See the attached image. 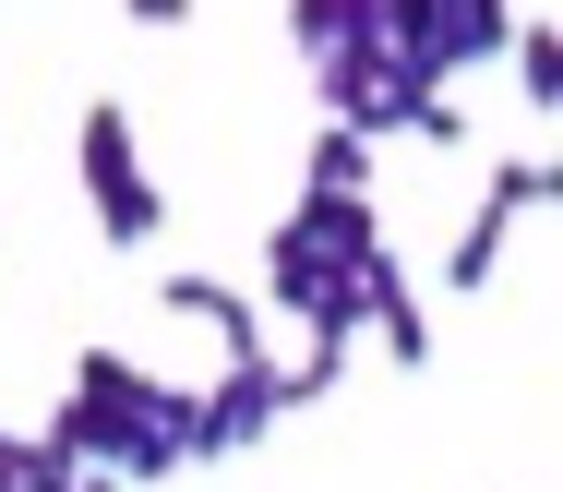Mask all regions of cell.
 <instances>
[{
  "instance_id": "6da1fadb",
  "label": "cell",
  "mask_w": 563,
  "mask_h": 492,
  "mask_svg": "<svg viewBox=\"0 0 563 492\" xmlns=\"http://www.w3.org/2000/svg\"><path fill=\"white\" fill-rule=\"evenodd\" d=\"M73 168H85V205H97V241L144 252L156 229H168V193L144 181V144H132V109H120V97H97V109H85V132H73Z\"/></svg>"
},
{
  "instance_id": "7a4b0ae2",
  "label": "cell",
  "mask_w": 563,
  "mask_h": 492,
  "mask_svg": "<svg viewBox=\"0 0 563 492\" xmlns=\"http://www.w3.org/2000/svg\"><path fill=\"white\" fill-rule=\"evenodd\" d=\"M288 408H276V361H228L205 396H192V457H240V445H264Z\"/></svg>"
},
{
  "instance_id": "3957f363",
  "label": "cell",
  "mask_w": 563,
  "mask_h": 492,
  "mask_svg": "<svg viewBox=\"0 0 563 492\" xmlns=\"http://www.w3.org/2000/svg\"><path fill=\"white\" fill-rule=\"evenodd\" d=\"M156 300H168L180 325H205L228 361H276V349H264V300H240L228 276H156Z\"/></svg>"
},
{
  "instance_id": "277c9868",
  "label": "cell",
  "mask_w": 563,
  "mask_h": 492,
  "mask_svg": "<svg viewBox=\"0 0 563 492\" xmlns=\"http://www.w3.org/2000/svg\"><path fill=\"white\" fill-rule=\"evenodd\" d=\"M360 325H384V361H396V372L432 361V313H420V288H408V264H396V252H372V264H360Z\"/></svg>"
},
{
  "instance_id": "5b68a950",
  "label": "cell",
  "mask_w": 563,
  "mask_h": 492,
  "mask_svg": "<svg viewBox=\"0 0 563 492\" xmlns=\"http://www.w3.org/2000/svg\"><path fill=\"white\" fill-rule=\"evenodd\" d=\"M288 229H300V241H324L336 264H372V252H384L372 193H300V205H288Z\"/></svg>"
},
{
  "instance_id": "8992f818",
  "label": "cell",
  "mask_w": 563,
  "mask_h": 492,
  "mask_svg": "<svg viewBox=\"0 0 563 492\" xmlns=\"http://www.w3.org/2000/svg\"><path fill=\"white\" fill-rule=\"evenodd\" d=\"M73 396H97V408H132V420H156V408H168V384H156L144 361H120V349H85V361H73Z\"/></svg>"
},
{
  "instance_id": "52a82bcc",
  "label": "cell",
  "mask_w": 563,
  "mask_h": 492,
  "mask_svg": "<svg viewBox=\"0 0 563 492\" xmlns=\"http://www.w3.org/2000/svg\"><path fill=\"white\" fill-rule=\"evenodd\" d=\"M288 36L324 61V48H360V36H384V0H288Z\"/></svg>"
},
{
  "instance_id": "ba28073f",
  "label": "cell",
  "mask_w": 563,
  "mask_h": 492,
  "mask_svg": "<svg viewBox=\"0 0 563 492\" xmlns=\"http://www.w3.org/2000/svg\"><path fill=\"white\" fill-rule=\"evenodd\" d=\"M504 241H516V217H504V205H479V217L455 229V252H444V288H467V300H479V288L504 276Z\"/></svg>"
},
{
  "instance_id": "9c48e42d",
  "label": "cell",
  "mask_w": 563,
  "mask_h": 492,
  "mask_svg": "<svg viewBox=\"0 0 563 492\" xmlns=\"http://www.w3.org/2000/svg\"><path fill=\"white\" fill-rule=\"evenodd\" d=\"M479 205H504V217H540V205H563V156H492Z\"/></svg>"
},
{
  "instance_id": "30bf717a",
  "label": "cell",
  "mask_w": 563,
  "mask_h": 492,
  "mask_svg": "<svg viewBox=\"0 0 563 492\" xmlns=\"http://www.w3.org/2000/svg\"><path fill=\"white\" fill-rule=\"evenodd\" d=\"M85 469L48 445V433H0V492H73Z\"/></svg>"
},
{
  "instance_id": "8fae6325",
  "label": "cell",
  "mask_w": 563,
  "mask_h": 492,
  "mask_svg": "<svg viewBox=\"0 0 563 492\" xmlns=\"http://www.w3.org/2000/svg\"><path fill=\"white\" fill-rule=\"evenodd\" d=\"M516 85L528 109H563V24H516Z\"/></svg>"
},
{
  "instance_id": "7c38bea8",
  "label": "cell",
  "mask_w": 563,
  "mask_h": 492,
  "mask_svg": "<svg viewBox=\"0 0 563 492\" xmlns=\"http://www.w3.org/2000/svg\"><path fill=\"white\" fill-rule=\"evenodd\" d=\"M312 193H372V144H360V132H312Z\"/></svg>"
},
{
  "instance_id": "4fadbf2b",
  "label": "cell",
  "mask_w": 563,
  "mask_h": 492,
  "mask_svg": "<svg viewBox=\"0 0 563 492\" xmlns=\"http://www.w3.org/2000/svg\"><path fill=\"white\" fill-rule=\"evenodd\" d=\"M347 349H360V337H312V349H300V372H276V408H312V396H336Z\"/></svg>"
},
{
  "instance_id": "5bb4252c",
  "label": "cell",
  "mask_w": 563,
  "mask_h": 492,
  "mask_svg": "<svg viewBox=\"0 0 563 492\" xmlns=\"http://www.w3.org/2000/svg\"><path fill=\"white\" fill-rule=\"evenodd\" d=\"M120 12H132V24H156V36H168V24H192V0H120Z\"/></svg>"
}]
</instances>
